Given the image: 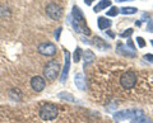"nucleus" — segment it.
<instances>
[{"label": "nucleus", "instance_id": "24", "mask_svg": "<svg viewBox=\"0 0 153 123\" xmlns=\"http://www.w3.org/2000/svg\"><path fill=\"white\" fill-rule=\"evenodd\" d=\"M126 47H129L130 48V51H134L135 52V46H134V43H133V41L131 40H128V42H126V45H125Z\"/></svg>", "mask_w": 153, "mask_h": 123}, {"label": "nucleus", "instance_id": "12", "mask_svg": "<svg viewBox=\"0 0 153 123\" xmlns=\"http://www.w3.org/2000/svg\"><path fill=\"white\" fill-rule=\"evenodd\" d=\"M111 20L107 19V18H105V17H100L98 18V28L100 29H108L110 27H111Z\"/></svg>", "mask_w": 153, "mask_h": 123}, {"label": "nucleus", "instance_id": "28", "mask_svg": "<svg viewBox=\"0 0 153 123\" xmlns=\"http://www.w3.org/2000/svg\"><path fill=\"white\" fill-rule=\"evenodd\" d=\"M106 33H107V34H108L110 37H111V38H114V37H115V34H114V33H112V31H107Z\"/></svg>", "mask_w": 153, "mask_h": 123}, {"label": "nucleus", "instance_id": "15", "mask_svg": "<svg viewBox=\"0 0 153 123\" xmlns=\"http://www.w3.org/2000/svg\"><path fill=\"white\" fill-rule=\"evenodd\" d=\"M83 59L85 61V65H87L89 62H93L94 59H96V56H94V53L91 50H87V51L83 52Z\"/></svg>", "mask_w": 153, "mask_h": 123}, {"label": "nucleus", "instance_id": "29", "mask_svg": "<svg viewBox=\"0 0 153 123\" xmlns=\"http://www.w3.org/2000/svg\"><path fill=\"white\" fill-rule=\"evenodd\" d=\"M92 1H94V0H84V3L87 4V5H91V4H92Z\"/></svg>", "mask_w": 153, "mask_h": 123}, {"label": "nucleus", "instance_id": "26", "mask_svg": "<svg viewBox=\"0 0 153 123\" xmlns=\"http://www.w3.org/2000/svg\"><path fill=\"white\" fill-rule=\"evenodd\" d=\"M144 60H147L148 62H152L153 64V55H151V53L144 55Z\"/></svg>", "mask_w": 153, "mask_h": 123}, {"label": "nucleus", "instance_id": "5", "mask_svg": "<svg viewBox=\"0 0 153 123\" xmlns=\"http://www.w3.org/2000/svg\"><path fill=\"white\" fill-rule=\"evenodd\" d=\"M46 13L51 19L56 20V19H60L61 15H63V8L55 3H50L49 5L46 7Z\"/></svg>", "mask_w": 153, "mask_h": 123}, {"label": "nucleus", "instance_id": "6", "mask_svg": "<svg viewBox=\"0 0 153 123\" xmlns=\"http://www.w3.org/2000/svg\"><path fill=\"white\" fill-rule=\"evenodd\" d=\"M38 52L44 56H54L56 53V46L54 43H50V42H44V43L38 45Z\"/></svg>", "mask_w": 153, "mask_h": 123}, {"label": "nucleus", "instance_id": "33", "mask_svg": "<svg viewBox=\"0 0 153 123\" xmlns=\"http://www.w3.org/2000/svg\"><path fill=\"white\" fill-rule=\"evenodd\" d=\"M151 43H152V46H153V40H152V41H151Z\"/></svg>", "mask_w": 153, "mask_h": 123}, {"label": "nucleus", "instance_id": "2", "mask_svg": "<svg viewBox=\"0 0 153 123\" xmlns=\"http://www.w3.org/2000/svg\"><path fill=\"white\" fill-rule=\"evenodd\" d=\"M71 18H73V20L80 27V29H82V33H84V34H91V31L89 28L87 27V23H85V18L83 15L82 10L79 9V7L74 5L73 7V13H71Z\"/></svg>", "mask_w": 153, "mask_h": 123}, {"label": "nucleus", "instance_id": "1", "mask_svg": "<svg viewBox=\"0 0 153 123\" xmlns=\"http://www.w3.org/2000/svg\"><path fill=\"white\" fill-rule=\"evenodd\" d=\"M59 114V108L55 104L46 103L40 108V117L44 121H54Z\"/></svg>", "mask_w": 153, "mask_h": 123}, {"label": "nucleus", "instance_id": "13", "mask_svg": "<svg viewBox=\"0 0 153 123\" xmlns=\"http://www.w3.org/2000/svg\"><path fill=\"white\" fill-rule=\"evenodd\" d=\"M146 119V116H144V112L140 111V109H138L137 113H135V116H134L131 118V123H143V121Z\"/></svg>", "mask_w": 153, "mask_h": 123}, {"label": "nucleus", "instance_id": "14", "mask_svg": "<svg viewBox=\"0 0 153 123\" xmlns=\"http://www.w3.org/2000/svg\"><path fill=\"white\" fill-rule=\"evenodd\" d=\"M108 7H111V1H110V0H101V1L94 7V12L98 13V12H101V10H103V9H106Z\"/></svg>", "mask_w": 153, "mask_h": 123}, {"label": "nucleus", "instance_id": "31", "mask_svg": "<svg viewBox=\"0 0 153 123\" xmlns=\"http://www.w3.org/2000/svg\"><path fill=\"white\" fill-rule=\"evenodd\" d=\"M119 3H124V1H133V0H116Z\"/></svg>", "mask_w": 153, "mask_h": 123}, {"label": "nucleus", "instance_id": "3", "mask_svg": "<svg viewBox=\"0 0 153 123\" xmlns=\"http://www.w3.org/2000/svg\"><path fill=\"white\" fill-rule=\"evenodd\" d=\"M59 72H60V64L54 60L47 62V65L44 69V75L46 76L47 80H55L59 76Z\"/></svg>", "mask_w": 153, "mask_h": 123}, {"label": "nucleus", "instance_id": "4", "mask_svg": "<svg viewBox=\"0 0 153 123\" xmlns=\"http://www.w3.org/2000/svg\"><path fill=\"white\" fill-rule=\"evenodd\" d=\"M137 83V74L134 71H126L121 75L120 78V85L124 89H131Z\"/></svg>", "mask_w": 153, "mask_h": 123}, {"label": "nucleus", "instance_id": "32", "mask_svg": "<svg viewBox=\"0 0 153 123\" xmlns=\"http://www.w3.org/2000/svg\"><path fill=\"white\" fill-rule=\"evenodd\" d=\"M143 123H151V121H149V119H147V118H146V119L143 121Z\"/></svg>", "mask_w": 153, "mask_h": 123}, {"label": "nucleus", "instance_id": "20", "mask_svg": "<svg viewBox=\"0 0 153 123\" xmlns=\"http://www.w3.org/2000/svg\"><path fill=\"white\" fill-rule=\"evenodd\" d=\"M119 12H120V9H117V7H111L106 13H107L108 17H116L119 14Z\"/></svg>", "mask_w": 153, "mask_h": 123}, {"label": "nucleus", "instance_id": "10", "mask_svg": "<svg viewBox=\"0 0 153 123\" xmlns=\"http://www.w3.org/2000/svg\"><path fill=\"white\" fill-rule=\"evenodd\" d=\"M116 50H117L119 53L123 55V56H128V57H135V56H137L135 52L126 50V46L123 45V43H119V45L116 46Z\"/></svg>", "mask_w": 153, "mask_h": 123}, {"label": "nucleus", "instance_id": "11", "mask_svg": "<svg viewBox=\"0 0 153 123\" xmlns=\"http://www.w3.org/2000/svg\"><path fill=\"white\" fill-rule=\"evenodd\" d=\"M74 81H75V86L79 90H85V80H84L83 74H76L74 78Z\"/></svg>", "mask_w": 153, "mask_h": 123}, {"label": "nucleus", "instance_id": "25", "mask_svg": "<svg viewBox=\"0 0 153 123\" xmlns=\"http://www.w3.org/2000/svg\"><path fill=\"white\" fill-rule=\"evenodd\" d=\"M61 31H63V28H61V27H59V28H57V29L55 31V38H56V41L60 40V33H61Z\"/></svg>", "mask_w": 153, "mask_h": 123}, {"label": "nucleus", "instance_id": "8", "mask_svg": "<svg viewBox=\"0 0 153 123\" xmlns=\"http://www.w3.org/2000/svg\"><path fill=\"white\" fill-rule=\"evenodd\" d=\"M45 85H46L45 79L42 76H38V75H36V76H33L31 79V86H32L33 90L37 92V93H40V92L44 90Z\"/></svg>", "mask_w": 153, "mask_h": 123}, {"label": "nucleus", "instance_id": "21", "mask_svg": "<svg viewBox=\"0 0 153 123\" xmlns=\"http://www.w3.org/2000/svg\"><path fill=\"white\" fill-rule=\"evenodd\" d=\"M9 9L5 7H0V17H4V15H9Z\"/></svg>", "mask_w": 153, "mask_h": 123}, {"label": "nucleus", "instance_id": "17", "mask_svg": "<svg viewBox=\"0 0 153 123\" xmlns=\"http://www.w3.org/2000/svg\"><path fill=\"white\" fill-rule=\"evenodd\" d=\"M138 12V9L137 8H131V7H125V8H121L120 9V13L123 14H125V15H131V14H135Z\"/></svg>", "mask_w": 153, "mask_h": 123}, {"label": "nucleus", "instance_id": "23", "mask_svg": "<svg viewBox=\"0 0 153 123\" xmlns=\"http://www.w3.org/2000/svg\"><path fill=\"white\" fill-rule=\"evenodd\" d=\"M137 42H138V46H139L140 48L146 47V42H144V40H143L142 37H137Z\"/></svg>", "mask_w": 153, "mask_h": 123}, {"label": "nucleus", "instance_id": "22", "mask_svg": "<svg viewBox=\"0 0 153 123\" xmlns=\"http://www.w3.org/2000/svg\"><path fill=\"white\" fill-rule=\"evenodd\" d=\"M131 34H133V29H131V28H129V29H126L124 33H121L120 37H123V38H126V37H130Z\"/></svg>", "mask_w": 153, "mask_h": 123}, {"label": "nucleus", "instance_id": "16", "mask_svg": "<svg viewBox=\"0 0 153 123\" xmlns=\"http://www.w3.org/2000/svg\"><path fill=\"white\" fill-rule=\"evenodd\" d=\"M57 97H59V98L61 99V100H65V102H70V103H73V102L75 100V99H74V97L71 95V94L66 93V92H63V93H60V94H59V95H57Z\"/></svg>", "mask_w": 153, "mask_h": 123}, {"label": "nucleus", "instance_id": "19", "mask_svg": "<svg viewBox=\"0 0 153 123\" xmlns=\"http://www.w3.org/2000/svg\"><path fill=\"white\" fill-rule=\"evenodd\" d=\"M94 42H96V46H98V47H101V48H108V45L107 43H105V41L103 40H101L100 37H94Z\"/></svg>", "mask_w": 153, "mask_h": 123}, {"label": "nucleus", "instance_id": "27", "mask_svg": "<svg viewBox=\"0 0 153 123\" xmlns=\"http://www.w3.org/2000/svg\"><path fill=\"white\" fill-rule=\"evenodd\" d=\"M148 32H153V22L152 20L148 22Z\"/></svg>", "mask_w": 153, "mask_h": 123}, {"label": "nucleus", "instance_id": "7", "mask_svg": "<svg viewBox=\"0 0 153 123\" xmlns=\"http://www.w3.org/2000/svg\"><path fill=\"white\" fill-rule=\"evenodd\" d=\"M138 109H126V111H121V112H116L114 114V119L115 121H125V119H131L135 116Z\"/></svg>", "mask_w": 153, "mask_h": 123}, {"label": "nucleus", "instance_id": "9", "mask_svg": "<svg viewBox=\"0 0 153 123\" xmlns=\"http://www.w3.org/2000/svg\"><path fill=\"white\" fill-rule=\"evenodd\" d=\"M64 53H65V65H64V70H63V74H61V78H60L61 83H65L66 78H68L69 69H70V53L68 50H64Z\"/></svg>", "mask_w": 153, "mask_h": 123}, {"label": "nucleus", "instance_id": "30", "mask_svg": "<svg viewBox=\"0 0 153 123\" xmlns=\"http://www.w3.org/2000/svg\"><path fill=\"white\" fill-rule=\"evenodd\" d=\"M135 26H137V27H140V26H142L140 20H137V22H135Z\"/></svg>", "mask_w": 153, "mask_h": 123}, {"label": "nucleus", "instance_id": "18", "mask_svg": "<svg viewBox=\"0 0 153 123\" xmlns=\"http://www.w3.org/2000/svg\"><path fill=\"white\" fill-rule=\"evenodd\" d=\"M82 53H83L82 48H80V47H76L75 51H74V55H73V60H74V62H79L80 57H82Z\"/></svg>", "mask_w": 153, "mask_h": 123}]
</instances>
